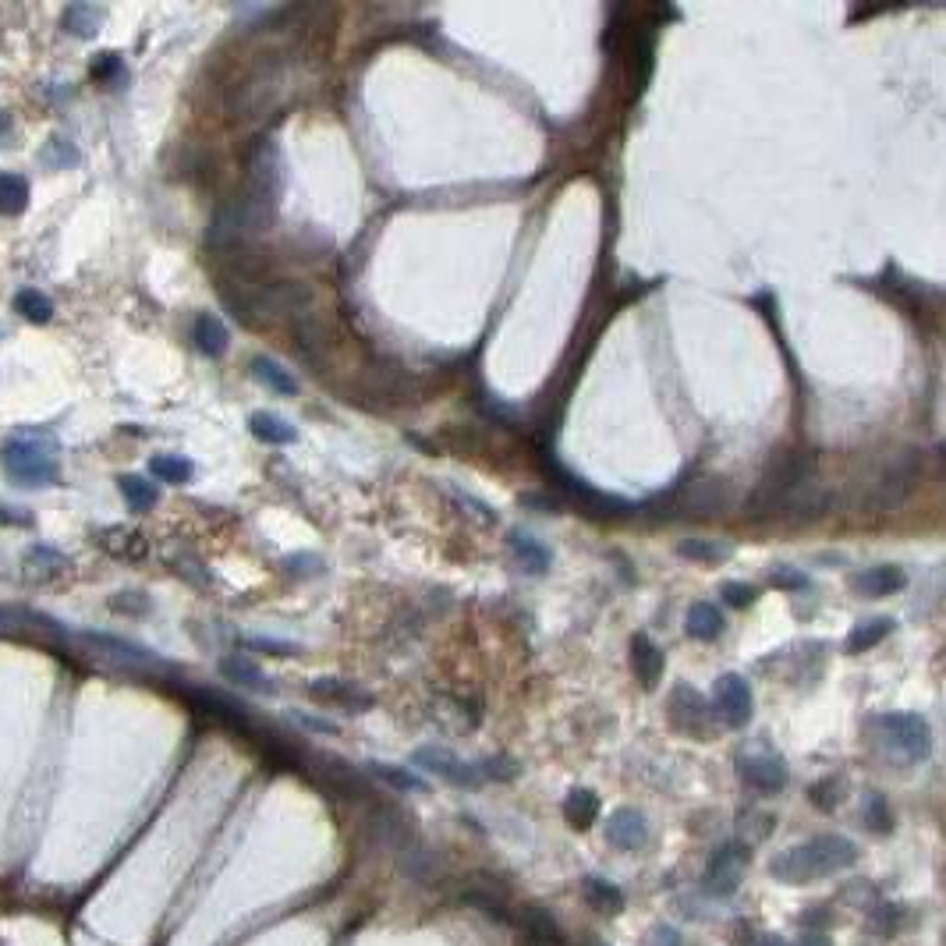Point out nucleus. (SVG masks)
Instances as JSON below:
<instances>
[{
    "instance_id": "nucleus-24",
    "label": "nucleus",
    "mask_w": 946,
    "mask_h": 946,
    "mask_svg": "<svg viewBox=\"0 0 946 946\" xmlns=\"http://www.w3.org/2000/svg\"><path fill=\"white\" fill-rule=\"evenodd\" d=\"M220 674L227 677V681L241 684V688H256V691H273L270 677L263 674V670L256 667V663L249 660V656H224L220 660Z\"/></svg>"
},
{
    "instance_id": "nucleus-14",
    "label": "nucleus",
    "mask_w": 946,
    "mask_h": 946,
    "mask_svg": "<svg viewBox=\"0 0 946 946\" xmlns=\"http://www.w3.org/2000/svg\"><path fill=\"white\" fill-rule=\"evenodd\" d=\"M670 720H674V727L684 730V734H702L709 720L706 698L698 695L695 688H688V684H677L674 695H670Z\"/></svg>"
},
{
    "instance_id": "nucleus-7",
    "label": "nucleus",
    "mask_w": 946,
    "mask_h": 946,
    "mask_svg": "<svg viewBox=\"0 0 946 946\" xmlns=\"http://www.w3.org/2000/svg\"><path fill=\"white\" fill-rule=\"evenodd\" d=\"M918 468H922V458H918L915 450H900L897 458L890 461V468H886L883 475H879L876 482V500L883 507H897L900 500L908 497L911 486H915L918 479Z\"/></svg>"
},
{
    "instance_id": "nucleus-35",
    "label": "nucleus",
    "mask_w": 946,
    "mask_h": 946,
    "mask_svg": "<svg viewBox=\"0 0 946 946\" xmlns=\"http://www.w3.org/2000/svg\"><path fill=\"white\" fill-rule=\"evenodd\" d=\"M15 312L22 319H29V323H50V316H54V302H50L43 291H36V287H25V291H18L15 295Z\"/></svg>"
},
{
    "instance_id": "nucleus-33",
    "label": "nucleus",
    "mask_w": 946,
    "mask_h": 946,
    "mask_svg": "<svg viewBox=\"0 0 946 946\" xmlns=\"http://www.w3.org/2000/svg\"><path fill=\"white\" fill-rule=\"evenodd\" d=\"M103 22V8H96V4H71L68 11H64V29L71 32V36H96V29H100Z\"/></svg>"
},
{
    "instance_id": "nucleus-26",
    "label": "nucleus",
    "mask_w": 946,
    "mask_h": 946,
    "mask_svg": "<svg viewBox=\"0 0 946 946\" xmlns=\"http://www.w3.org/2000/svg\"><path fill=\"white\" fill-rule=\"evenodd\" d=\"M582 893H585V900H589V908L599 911V915H621L624 911L621 886L606 883V879H585Z\"/></svg>"
},
{
    "instance_id": "nucleus-49",
    "label": "nucleus",
    "mask_w": 946,
    "mask_h": 946,
    "mask_svg": "<svg viewBox=\"0 0 946 946\" xmlns=\"http://www.w3.org/2000/svg\"><path fill=\"white\" fill-rule=\"evenodd\" d=\"M762 946H791V943H784L780 936H769V939H762Z\"/></svg>"
},
{
    "instance_id": "nucleus-42",
    "label": "nucleus",
    "mask_w": 946,
    "mask_h": 946,
    "mask_svg": "<svg viewBox=\"0 0 946 946\" xmlns=\"http://www.w3.org/2000/svg\"><path fill=\"white\" fill-rule=\"evenodd\" d=\"M723 599H727L730 606H737V610H741V606H748L755 599V589H752V585H745V582H727V585H723Z\"/></svg>"
},
{
    "instance_id": "nucleus-3",
    "label": "nucleus",
    "mask_w": 946,
    "mask_h": 946,
    "mask_svg": "<svg viewBox=\"0 0 946 946\" xmlns=\"http://www.w3.org/2000/svg\"><path fill=\"white\" fill-rule=\"evenodd\" d=\"M812 472H815V458L808 454V450H787V454H780V458L766 468V475L759 479V486H755L745 514L752 521L776 518V514H780V504H784L791 493H798L801 486L812 482Z\"/></svg>"
},
{
    "instance_id": "nucleus-8",
    "label": "nucleus",
    "mask_w": 946,
    "mask_h": 946,
    "mask_svg": "<svg viewBox=\"0 0 946 946\" xmlns=\"http://www.w3.org/2000/svg\"><path fill=\"white\" fill-rule=\"evenodd\" d=\"M716 713L727 727H748V720H752V688L741 674H723L716 681Z\"/></svg>"
},
{
    "instance_id": "nucleus-30",
    "label": "nucleus",
    "mask_w": 946,
    "mask_h": 946,
    "mask_svg": "<svg viewBox=\"0 0 946 946\" xmlns=\"http://www.w3.org/2000/svg\"><path fill=\"white\" fill-rule=\"evenodd\" d=\"M893 631V621L890 617H876V621H865V624H858V628L847 635V652L851 656H858V652H869V649H876L879 642H883L886 635Z\"/></svg>"
},
{
    "instance_id": "nucleus-27",
    "label": "nucleus",
    "mask_w": 946,
    "mask_h": 946,
    "mask_svg": "<svg viewBox=\"0 0 946 946\" xmlns=\"http://www.w3.org/2000/svg\"><path fill=\"white\" fill-rule=\"evenodd\" d=\"M596 815H599V798L592 791H571L567 794V801H564V819L571 822L574 830H589L592 822H596Z\"/></svg>"
},
{
    "instance_id": "nucleus-45",
    "label": "nucleus",
    "mask_w": 946,
    "mask_h": 946,
    "mask_svg": "<svg viewBox=\"0 0 946 946\" xmlns=\"http://www.w3.org/2000/svg\"><path fill=\"white\" fill-rule=\"evenodd\" d=\"M249 649H263V652H270V656H291V652H295V645H291V642H273V638H252Z\"/></svg>"
},
{
    "instance_id": "nucleus-39",
    "label": "nucleus",
    "mask_w": 946,
    "mask_h": 946,
    "mask_svg": "<svg viewBox=\"0 0 946 946\" xmlns=\"http://www.w3.org/2000/svg\"><path fill=\"white\" fill-rule=\"evenodd\" d=\"M865 822H869V830L890 833L893 815H890V808H886V798H883V794H869V798H865Z\"/></svg>"
},
{
    "instance_id": "nucleus-16",
    "label": "nucleus",
    "mask_w": 946,
    "mask_h": 946,
    "mask_svg": "<svg viewBox=\"0 0 946 946\" xmlns=\"http://www.w3.org/2000/svg\"><path fill=\"white\" fill-rule=\"evenodd\" d=\"M904 582H908L904 571L893 564H879V567H869V571L851 574V589L865 599H883V596H890V592H900L904 589Z\"/></svg>"
},
{
    "instance_id": "nucleus-44",
    "label": "nucleus",
    "mask_w": 946,
    "mask_h": 946,
    "mask_svg": "<svg viewBox=\"0 0 946 946\" xmlns=\"http://www.w3.org/2000/svg\"><path fill=\"white\" fill-rule=\"evenodd\" d=\"M43 160H57V167H61V163H75L78 153L64 139H50V149H47V156H43Z\"/></svg>"
},
{
    "instance_id": "nucleus-36",
    "label": "nucleus",
    "mask_w": 946,
    "mask_h": 946,
    "mask_svg": "<svg viewBox=\"0 0 946 946\" xmlns=\"http://www.w3.org/2000/svg\"><path fill=\"white\" fill-rule=\"evenodd\" d=\"M47 617H39L29 606H0V631H29V628H47Z\"/></svg>"
},
{
    "instance_id": "nucleus-29",
    "label": "nucleus",
    "mask_w": 946,
    "mask_h": 946,
    "mask_svg": "<svg viewBox=\"0 0 946 946\" xmlns=\"http://www.w3.org/2000/svg\"><path fill=\"white\" fill-rule=\"evenodd\" d=\"M252 376H256L263 387L277 390V394H295V390H298L295 376L287 373L280 362H273V358H252Z\"/></svg>"
},
{
    "instance_id": "nucleus-2",
    "label": "nucleus",
    "mask_w": 946,
    "mask_h": 946,
    "mask_svg": "<svg viewBox=\"0 0 946 946\" xmlns=\"http://www.w3.org/2000/svg\"><path fill=\"white\" fill-rule=\"evenodd\" d=\"M0 465L11 482L29 489L54 486L61 479V461H57V440L47 429H25L11 436L0 447Z\"/></svg>"
},
{
    "instance_id": "nucleus-10",
    "label": "nucleus",
    "mask_w": 946,
    "mask_h": 946,
    "mask_svg": "<svg viewBox=\"0 0 946 946\" xmlns=\"http://www.w3.org/2000/svg\"><path fill=\"white\" fill-rule=\"evenodd\" d=\"M550 475L557 479V486L564 489L567 497L578 500V507H582V511H589V514H628V511H631V504H624V500L610 497V493H599V489L585 486V482H582V479H574V475L567 472V468L550 465Z\"/></svg>"
},
{
    "instance_id": "nucleus-32",
    "label": "nucleus",
    "mask_w": 946,
    "mask_h": 946,
    "mask_svg": "<svg viewBox=\"0 0 946 946\" xmlns=\"http://www.w3.org/2000/svg\"><path fill=\"white\" fill-rule=\"evenodd\" d=\"M511 550L514 557L521 560V564L528 567V571H546L550 567V550H546L543 543H539L536 536H528V532H514L511 536Z\"/></svg>"
},
{
    "instance_id": "nucleus-21",
    "label": "nucleus",
    "mask_w": 946,
    "mask_h": 946,
    "mask_svg": "<svg viewBox=\"0 0 946 946\" xmlns=\"http://www.w3.org/2000/svg\"><path fill=\"white\" fill-rule=\"evenodd\" d=\"M192 341H195V348H199L202 355L220 358L227 351L231 334H227V326L220 323V316H213V312H202V316L195 319V326H192Z\"/></svg>"
},
{
    "instance_id": "nucleus-5",
    "label": "nucleus",
    "mask_w": 946,
    "mask_h": 946,
    "mask_svg": "<svg viewBox=\"0 0 946 946\" xmlns=\"http://www.w3.org/2000/svg\"><path fill=\"white\" fill-rule=\"evenodd\" d=\"M277 93H280V71H273V68L252 71V75L234 89V100H231L234 117L245 121V117L266 114V110L273 107V100H277Z\"/></svg>"
},
{
    "instance_id": "nucleus-11",
    "label": "nucleus",
    "mask_w": 946,
    "mask_h": 946,
    "mask_svg": "<svg viewBox=\"0 0 946 946\" xmlns=\"http://www.w3.org/2000/svg\"><path fill=\"white\" fill-rule=\"evenodd\" d=\"M415 766L429 769V773L443 776L447 784H458V787H479L482 784L479 766H468V762H461L458 755H450L447 748H419V752H415Z\"/></svg>"
},
{
    "instance_id": "nucleus-15",
    "label": "nucleus",
    "mask_w": 946,
    "mask_h": 946,
    "mask_svg": "<svg viewBox=\"0 0 946 946\" xmlns=\"http://www.w3.org/2000/svg\"><path fill=\"white\" fill-rule=\"evenodd\" d=\"M730 507V486L723 479H702L688 489V497L681 500V511L695 514V518H713Z\"/></svg>"
},
{
    "instance_id": "nucleus-47",
    "label": "nucleus",
    "mask_w": 946,
    "mask_h": 946,
    "mask_svg": "<svg viewBox=\"0 0 946 946\" xmlns=\"http://www.w3.org/2000/svg\"><path fill=\"white\" fill-rule=\"evenodd\" d=\"M298 720H302L305 727H312V730H323V734H337L334 723H326V720H309V716H302V713H298Z\"/></svg>"
},
{
    "instance_id": "nucleus-4",
    "label": "nucleus",
    "mask_w": 946,
    "mask_h": 946,
    "mask_svg": "<svg viewBox=\"0 0 946 946\" xmlns=\"http://www.w3.org/2000/svg\"><path fill=\"white\" fill-rule=\"evenodd\" d=\"M876 730L886 741V748H893L900 759L918 762L932 752V730L925 716L918 713H886L876 720Z\"/></svg>"
},
{
    "instance_id": "nucleus-19",
    "label": "nucleus",
    "mask_w": 946,
    "mask_h": 946,
    "mask_svg": "<svg viewBox=\"0 0 946 946\" xmlns=\"http://www.w3.org/2000/svg\"><path fill=\"white\" fill-rule=\"evenodd\" d=\"M631 670L642 681V688H656L663 677V652L660 645L652 642L649 635H635L631 638Z\"/></svg>"
},
{
    "instance_id": "nucleus-38",
    "label": "nucleus",
    "mask_w": 946,
    "mask_h": 946,
    "mask_svg": "<svg viewBox=\"0 0 946 946\" xmlns=\"http://www.w3.org/2000/svg\"><path fill=\"white\" fill-rule=\"evenodd\" d=\"M677 553L688 560H702V564H716V560L730 557V546L709 543V539H684V543L677 546Z\"/></svg>"
},
{
    "instance_id": "nucleus-23",
    "label": "nucleus",
    "mask_w": 946,
    "mask_h": 946,
    "mask_svg": "<svg viewBox=\"0 0 946 946\" xmlns=\"http://www.w3.org/2000/svg\"><path fill=\"white\" fill-rule=\"evenodd\" d=\"M249 429L256 440L270 443V447H284V443H295L298 433L291 422H284L280 415H273V411H256L249 419Z\"/></svg>"
},
{
    "instance_id": "nucleus-6",
    "label": "nucleus",
    "mask_w": 946,
    "mask_h": 946,
    "mask_svg": "<svg viewBox=\"0 0 946 946\" xmlns=\"http://www.w3.org/2000/svg\"><path fill=\"white\" fill-rule=\"evenodd\" d=\"M745 865H748L745 847L723 844L706 869V890L713 893V897H734L737 886H741V876H745Z\"/></svg>"
},
{
    "instance_id": "nucleus-28",
    "label": "nucleus",
    "mask_w": 946,
    "mask_h": 946,
    "mask_svg": "<svg viewBox=\"0 0 946 946\" xmlns=\"http://www.w3.org/2000/svg\"><path fill=\"white\" fill-rule=\"evenodd\" d=\"M29 206V181L22 174H0V217H18Z\"/></svg>"
},
{
    "instance_id": "nucleus-46",
    "label": "nucleus",
    "mask_w": 946,
    "mask_h": 946,
    "mask_svg": "<svg viewBox=\"0 0 946 946\" xmlns=\"http://www.w3.org/2000/svg\"><path fill=\"white\" fill-rule=\"evenodd\" d=\"M0 525H32L29 514H18L15 507H0Z\"/></svg>"
},
{
    "instance_id": "nucleus-34",
    "label": "nucleus",
    "mask_w": 946,
    "mask_h": 946,
    "mask_svg": "<svg viewBox=\"0 0 946 946\" xmlns=\"http://www.w3.org/2000/svg\"><path fill=\"white\" fill-rule=\"evenodd\" d=\"M149 472H153V479L160 482H174V486H185L188 479H192V461L181 458V454H156L153 461H149Z\"/></svg>"
},
{
    "instance_id": "nucleus-9",
    "label": "nucleus",
    "mask_w": 946,
    "mask_h": 946,
    "mask_svg": "<svg viewBox=\"0 0 946 946\" xmlns=\"http://www.w3.org/2000/svg\"><path fill=\"white\" fill-rule=\"evenodd\" d=\"M312 305V291L298 280H277V284H266L256 298H252V309L259 316H287V312H305Z\"/></svg>"
},
{
    "instance_id": "nucleus-25",
    "label": "nucleus",
    "mask_w": 946,
    "mask_h": 946,
    "mask_svg": "<svg viewBox=\"0 0 946 946\" xmlns=\"http://www.w3.org/2000/svg\"><path fill=\"white\" fill-rule=\"evenodd\" d=\"M688 635L698 638V642H713V638H720L723 631V613L716 610L713 603H691L688 606Z\"/></svg>"
},
{
    "instance_id": "nucleus-1",
    "label": "nucleus",
    "mask_w": 946,
    "mask_h": 946,
    "mask_svg": "<svg viewBox=\"0 0 946 946\" xmlns=\"http://www.w3.org/2000/svg\"><path fill=\"white\" fill-rule=\"evenodd\" d=\"M854 861H858L854 840L840 837V833H822V837H812L798 847H787L784 854H776L769 861V876L780 879V883L801 886L812 883V879L851 869Z\"/></svg>"
},
{
    "instance_id": "nucleus-41",
    "label": "nucleus",
    "mask_w": 946,
    "mask_h": 946,
    "mask_svg": "<svg viewBox=\"0 0 946 946\" xmlns=\"http://www.w3.org/2000/svg\"><path fill=\"white\" fill-rule=\"evenodd\" d=\"M121 71H125V68H121V57H117V54H100V61L93 64L96 82H114Z\"/></svg>"
},
{
    "instance_id": "nucleus-22",
    "label": "nucleus",
    "mask_w": 946,
    "mask_h": 946,
    "mask_svg": "<svg viewBox=\"0 0 946 946\" xmlns=\"http://www.w3.org/2000/svg\"><path fill=\"white\" fill-rule=\"evenodd\" d=\"M100 546L110 553V557H121V560H142L146 557V536H139V532H132V528H107V532H100Z\"/></svg>"
},
{
    "instance_id": "nucleus-31",
    "label": "nucleus",
    "mask_w": 946,
    "mask_h": 946,
    "mask_svg": "<svg viewBox=\"0 0 946 946\" xmlns=\"http://www.w3.org/2000/svg\"><path fill=\"white\" fill-rule=\"evenodd\" d=\"M121 497H125V504L132 507V511H153L156 500H160V493H156L153 482H146L142 475H121Z\"/></svg>"
},
{
    "instance_id": "nucleus-40",
    "label": "nucleus",
    "mask_w": 946,
    "mask_h": 946,
    "mask_svg": "<svg viewBox=\"0 0 946 946\" xmlns=\"http://www.w3.org/2000/svg\"><path fill=\"white\" fill-rule=\"evenodd\" d=\"M769 582H773L776 589L794 592V589H805L808 578H805V574H801V571H794V567H776V571L769 574Z\"/></svg>"
},
{
    "instance_id": "nucleus-18",
    "label": "nucleus",
    "mask_w": 946,
    "mask_h": 946,
    "mask_svg": "<svg viewBox=\"0 0 946 946\" xmlns=\"http://www.w3.org/2000/svg\"><path fill=\"white\" fill-rule=\"evenodd\" d=\"M309 695L319 698V702H334V706H348V709L373 706V698L365 695L362 688H355L351 681H341V677H319V681L309 684Z\"/></svg>"
},
{
    "instance_id": "nucleus-12",
    "label": "nucleus",
    "mask_w": 946,
    "mask_h": 946,
    "mask_svg": "<svg viewBox=\"0 0 946 946\" xmlns=\"http://www.w3.org/2000/svg\"><path fill=\"white\" fill-rule=\"evenodd\" d=\"M737 769H741V780L759 794H776L787 787V766L776 755H745Z\"/></svg>"
},
{
    "instance_id": "nucleus-13",
    "label": "nucleus",
    "mask_w": 946,
    "mask_h": 946,
    "mask_svg": "<svg viewBox=\"0 0 946 946\" xmlns=\"http://www.w3.org/2000/svg\"><path fill=\"white\" fill-rule=\"evenodd\" d=\"M606 840H610L617 851H642L649 844V822L635 808H617V812L606 819Z\"/></svg>"
},
{
    "instance_id": "nucleus-43",
    "label": "nucleus",
    "mask_w": 946,
    "mask_h": 946,
    "mask_svg": "<svg viewBox=\"0 0 946 946\" xmlns=\"http://www.w3.org/2000/svg\"><path fill=\"white\" fill-rule=\"evenodd\" d=\"M110 610H117V613H142V610H149V603L139 596V592H121V596L110 599Z\"/></svg>"
},
{
    "instance_id": "nucleus-17",
    "label": "nucleus",
    "mask_w": 946,
    "mask_h": 946,
    "mask_svg": "<svg viewBox=\"0 0 946 946\" xmlns=\"http://www.w3.org/2000/svg\"><path fill=\"white\" fill-rule=\"evenodd\" d=\"M22 567H25V582L29 585H47L54 582L57 574H64L68 557H64L61 550H54V546H29V553L22 557Z\"/></svg>"
},
{
    "instance_id": "nucleus-48",
    "label": "nucleus",
    "mask_w": 946,
    "mask_h": 946,
    "mask_svg": "<svg viewBox=\"0 0 946 946\" xmlns=\"http://www.w3.org/2000/svg\"><path fill=\"white\" fill-rule=\"evenodd\" d=\"M801 946H830V939L826 936H805V943Z\"/></svg>"
},
{
    "instance_id": "nucleus-20",
    "label": "nucleus",
    "mask_w": 946,
    "mask_h": 946,
    "mask_svg": "<svg viewBox=\"0 0 946 946\" xmlns=\"http://www.w3.org/2000/svg\"><path fill=\"white\" fill-rule=\"evenodd\" d=\"M89 645H96V649H103L110 656V660L117 663H128V667H160V660H156L153 652L142 649V645L135 642H125V638H110V635H86Z\"/></svg>"
},
{
    "instance_id": "nucleus-37",
    "label": "nucleus",
    "mask_w": 946,
    "mask_h": 946,
    "mask_svg": "<svg viewBox=\"0 0 946 946\" xmlns=\"http://www.w3.org/2000/svg\"><path fill=\"white\" fill-rule=\"evenodd\" d=\"M373 773L380 776L383 784L397 787V791H415V794L426 791V780H422V776L408 773V769L401 766H390V762H373Z\"/></svg>"
}]
</instances>
